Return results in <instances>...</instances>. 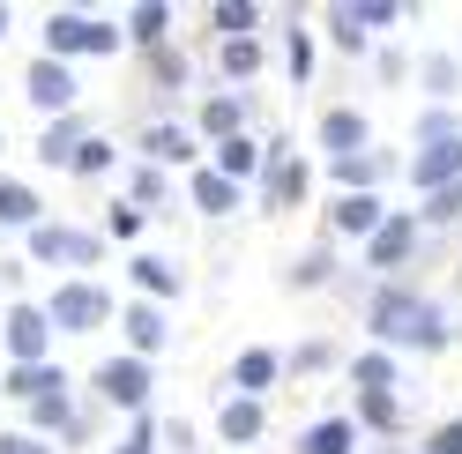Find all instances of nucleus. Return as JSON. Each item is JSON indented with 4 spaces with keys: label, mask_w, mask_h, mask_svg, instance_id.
I'll list each match as a JSON object with an SVG mask.
<instances>
[{
    "label": "nucleus",
    "mask_w": 462,
    "mask_h": 454,
    "mask_svg": "<svg viewBox=\"0 0 462 454\" xmlns=\"http://www.w3.org/2000/svg\"><path fill=\"white\" fill-rule=\"evenodd\" d=\"M358 313H365L373 350H395V358H440V350H455L448 305L432 298V291H418L411 276H402V283H365Z\"/></svg>",
    "instance_id": "1"
},
{
    "label": "nucleus",
    "mask_w": 462,
    "mask_h": 454,
    "mask_svg": "<svg viewBox=\"0 0 462 454\" xmlns=\"http://www.w3.org/2000/svg\"><path fill=\"white\" fill-rule=\"evenodd\" d=\"M38 52L45 60H120L127 52V31H120V15H97V8H45L38 23Z\"/></svg>",
    "instance_id": "2"
},
{
    "label": "nucleus",
    "mask_w": 462,
    "mask_h": 454,
    "mask_svg": "<svg viewBox=\"0 0 462 454\" xmlns=\"http://www.w3.org/2000/svg\"><path fill=\"white\" fill-rule=\"evenodd\" d=\"M313 179H321V164L299 157L291 134H262V179H254V202L269 216H299L313 202Z\"/></svg>",
    "instance_id": "3"
},
{
    "label": "nucleus",
    "mask_w": 462,
    "mask_h": 454,
    "mask_svg": "<svg viewBox=\"0 0 462 454\" xmlns=\"http://www.w3.org/2000/svg\"><path fill=\"white\" fill-rule=\"evenodd\" d=\"M23 261L31 268H45L52 283L60 276H90L97 261H105V232L97 223H68V216H45L31 239H23Z\"/></svg>",
    "instance_id": "4"
},
{
    "label": "nucleus",
    "mask_w": 462,
    "mask_h": 454,
    "mask_svg": "<svg viewBox=\"0 0 462 454\" xmlns=\"http://www.w3.org/2000/svg\"><path fill=\"white\" fill-rule=\"evenodd\" d=\"M90 403L105 417H150L157 410V365L134 358V350H112L90 365Z\"/></svg>",
    "instance_id": "5"
},
{
    "label": "nucleus",
    "mask_w": 462,
    "mask_h": 454,
    "mask_svg": "<svg viewBox=\"0 0 462 454\" xmlns=\"http://www.w3.org/2000/svg\"><path fill=\"white\" fill-rule=\"evenodd\" d=\"M38 305H45L52 335H97L105 321H120V298H112V283H97V276H60Z\"/></svg>",
    "instance_id": "6"
},
{
    "label": "nucleus",
    "mask_w": 462,
    "mask_h": 454,
    "mask_svg": "<svg viewBox=\"0 0 462 454\" xmlns=\"http://www.w3.org/2000/svg\"><path fill=\"white\" fill-rule=\"evenodd\" d=\"M418 253H425L418 209H388V223L358 246V268H365V283H402V276L418 268Z\"/></svg>",
    "instance_id": "7"
},
{
    "label": "nucleus",
    "mask_w": 462,
    "mask_h": 454,
    "mask_svg": "<svg viewBox=\"0 0 462 454\" xmlns=\"http://www.w3.org/2000/svg\"><path fill=\"white\" fill-rule=\"evenodd\" d=\"M201 157L209 150H201V134L180 120V112H157V120L134 134V164H157V172H171V179H187Z\"/></svg>",
    "instance_id": "8"
},
{
    "label": "nucleus",
    "mask_w": 462,
    "mask_h": 454,
    "mask_svg": "<svg viewBox=\"0 0 462 454\" xmlns=\"http://www.w3.org/2000/svg\"><path fill=\"white\" fill-rule=\"evenodd\" d=\"M0 358L8 365H52V321L38 298H15L0 313Z\"/></svg>",
    "instance_id": "9"
},
{
    "label": "nucleus",
    "mask_w": 462,
    "mask_h": 454,
    "mask_svg": "<svg viewBox=\"0 0 462 454\" xmlns=\"http://www.w3.org/2000/svg\"><path fill=\"white\" fill-rule=\"evenodd\" d=\"M388 194H328V209H321V239H336V246H365L373 232L388 223Z\"/></svg>",
    "instance_id": "10"
},
{
    "label": "nucleus",
    "mask_w": 462,
    "mask_h": 454,
    "mask_svg": "<svg viewBox=\"0 0 462 454\" xmlns=\"http://www.w3.org/2000/svg\"><path fill=\"white\" fill-rule=\"evenodd\" d=\"M23 97H31V112L38 120H68V112H82V82H75V68L68 60H38L23 68Z\"/></svg>",
    "instance_id": "11"
},
{
    "label": "nucleus",
    "mask_w": 462,
    "mask_h": 454,
    "mask_svg": "<svg viewBox=\"0 0 462 454\" xmlns=\"http://www.w3.org/2000/svg\"><path fill=\"white\" fill-rule=\"evenodd\" d=\"M187 127L201 134V150H217V141H231V134H254V97L246 90H209L194 104Z\"/></svg>",
    "instance_id": "12"
},
{
    "label": "nucleus",
    "mask_w": 462,
    "mask_h": 454,
    "mask_svg": "<svg viewBox=\"0 0 462 454\" xmlns=\"http://www.w3.org/2000/svg\"><path fill=\"white\" fill-rule=\"evenodd\" d=\"M127 283H134V298H150V305H180L187 298V268L171 261V253H157V246H142V253H127Z\"/></svg>",
    "instance_id": "13"
},
{
    "label": "nucleus",
    "mask_w": 462,
    "mask_h": 454,
    "mask_svg": "<svg viewBox=\"0 0 462 454\" xmlns=\"http://www.w3.org/2000/svg\"><path fill=\"white\" fill-rule=\"evenodd\" d=\"M321 172H328V186H336V194H381V186L402 172V157L373 141V150H358V157H328Z\"/></svg>",
    "instance_id": "14"
},
{
    "label": "nucleus",
    "mask_w": 462,
    "mask_h": 454,
    "mask_svg": "<svg viewBox=\"0 0 462 454\" xmlns=\"http://www.w3.org/2000/svg\"><path fill=\"white\" fill-rule=\"evenodd\" d=\"M336 283H351L336 239H313V246H299L291 261H283V291H336Z\"/></svg>",
    "instance_id": "15"
},
{
    "label": "nucleus",
    "mask_w": 462,
    "mask_h": 454,
    "mask_svg": "<svg viewBox=\"0 0 462 454\" xmlns=\"http://www.w3.org/2000/svg\"><path fill=\"white\" fill-rule=\"evenodd\" d=\"M313 150H321V164L328 157H358V150H373V120L358 104H321V120H313Z\"/></svg>",
    "instance_id": "16"
},
{
    "label": "nucleus",
    "mask_w": 462,
    "mask_h": 454,
    "mask_svg": "<svg viewBox=\"0 0 462 454\" xmlns=\"http://www.w3.org/2000/svg\"><path fill=\"white\" fill-rule=\"evenodd\" d=\"M269 387H283V350L246 343L239 358L224 365V395H246V403H269Z\"/></svg>",
    "instance_id": "17"
},
{
    "label": "nucleus",
    "mask_w": 462,
    "mask_h": 454,
    "mask_svg": "<svg viewBox=\"0 0 462 454\" xmlns=\"http://www.w3.org/2000/svg\"><path fill=\"white\" fill-rule=\"evenodd\" d=\"M120 350H134V358H164L171 350V313L164 305H150V298H127L120 305Z\"/></svg>",
    "instance_id": "18"
},
{
    "label": "nucleus",
    "mask_w": 462,
    "mask_h": 454,
    "mask_svg": "<svg viewBox=\"0 0 462 454\" xmlns=\"http://www.w3.org/2000/svg\"><path fill=\"white\" fill-rule=\"evenodd\" d=\"M351 424L365 432V447H395L411 432V403L402 395H351Z\"/></svg>",
    "instance_id": "19"
},
{
    "label": "nucleus",
    "mask_w": 462,
    "mask_h": 454,
    "mask_svg": "<svg viewBox=\"0 0 462 454\" xmlns=\"http://www.w3.org/2000/svg\"><path fill=\"white\" fill-rule=\"evenodd\" d=\"M402 179H411L418 202H425V194H440V186H462V141H432V150H411V157H402Z\"/></svg>",
    "instance_id": "20"
},
{
    "label": "nucleus",
    "mask_w": 462,
    "mask_h": 454,
    "mask_svg": "<svg viewBox=\"0 0 462 454\" xmlns=\"http://www.w3.org/2000/svg\"><path fill=\"white\" fill-rule=\"evenodd\" d=\"M180 194H187V209H194V216H209V223H224V216H239V209H246V186H231L224 172H209V164H194V172L180 179Z\"/></svg>",
    "instance_id": "21"
},
{
    "label": "nucleus",
    "mask_w": 462,
    "mask_h": 454,
    "mask_svg": "<svg viewBox=\"0 0 462 454\" xmlns=\"http://www.w3.org/2000/svg\"><path fill=\"white\" fill-rule=\"evenodd\" d=\"M68 387H75V373H68L60 358H52V365H8V373H0V395H8L15 410L45 403V395H68Z\"/></svg>",
    "instance_id": "22"
},
{
    "label": "nucleus",
    "mask_w": 462,
    "mask_h": 454,
    "mask_svg": "<svg viewBox=\"0 0 462 454\" xmlns=\"http://www.w3.org/2000/svg\"><path fill=\"white\" fill-rule=\"evenodd\" d=\"M343 380H351V395H402V387H411V380H402V358L395 350H351V358H343Z\"/></svg>",
    "instance_id": "23"
},
{
    "label": "nucleus",
    "mask_w": 462,
    "mask_h": 454,
    "mask_svg": "<svg viewBox=\"0 0 462 454\" xmlns=\"http://www.w3.org/2000/svg\"><path fill=\"white\" fill-rule=\"evenodd\" d=\"M217 440H224V447H239V454H254V447L269 440V403L224 395V403H217Z\"/></svg>",
    "instance_id": "24"
},
{
    "label": "nucleus",
    "mask_w": 462,
    "mask_h": 454,
    "mask_svg": "<svg viewBox=\"0 0 462 454\" xmlns=\"http://www.w3.org/2000/svg\"><path fill=\"white\" fill-rule=\"evenodd\" d=\"M90 134H97V127L82 120V112H68V120H45V127H38V141H31L38 172H68V164H75V150H82Z\"/></svg>",
    "instance_id": "25"
},
{
    "label": "nucleus",
    "mask_w": 462,
    "mask_h": 454,
    "mask_svg": "<svg viewBox=\"0 0 462 454\" xmlns=\"http://www.w3.org/2000/svg\"><path fill=\"white\" fill-rule=\"evenodd\" d=\"M52 216V202L31 186V179H15V172H0V232H15V239H31L38 223Z\"/></svg>",
    "instance_id": "26"
},
{
    "label": "nucleus",
    "mask_w": 462,
    "mask_h": 454,
    "mask_svg": "<svg viewBox=\"0 0 462 454\" xmlns=\"http://www.w3.org/2000/svg\"><path fill=\"white\" fill-rule=\"evenodd\" d=\"M411 82H418L425 104H455L462 97V60H455L448 45H425L418 60H411Z\"/></svg>",
    "instance_id": "27"
},
{
    "label": "nucleus",
    "mask_w": 462,
    "mask_h": 454,
    "mask_svg": "<svg viewBox=\"0 0 462 454\" xmlns=\"http://www.w3.org/2000/svg\"><path fill=\"white\" fill-rule=\"evenodd\" d=\"M313 60H321V38H313V23L283 15V31H276V68H283V82H291V90H306V82H313Z\"/></svg>",
    "instance_id": "28"
},
{
    "label": "nucleus",
    "mask_w": 462,
    "mask_h": 454,
    "mask_svg": "<svg viewBox=\"0 0 462 454\" xmlns=\"http://www.w3.org/2000/svg\"><path fill=\"white\" fill-rule=\"evenodd\" d=\"M127 202L157 223V216H171V209H180L187 194H180V179H171V172H157V164H127Z\"/></svg>",
    "instance_id": "29"
},
{
    "label": "nucleus",
    "mask_w": 462,
    "mask_h": 454,
    "mask_svg": "<svg viewBox=\"0 0 462 454\" xmlns=\"http://www.w3.org/2000/svg\"><path fill=\"white\" fill-rule=\"evenodd\" d=\"M201 23H209V38L224 45V38H262L276 15L262 8V0H209V8H201Z\"/></svg>",
    "instance_id": "30"
},
{
    "label": "nucleus",
    "mask_w": 462,
    "mask_h": 454,
    "mask_svg": "<svg viewBox=\"0 0 462 454\" xmlns=\"http://www.w3.org/2000/svg\"><path fill=\"white\" fill-rule=\"evenodd\" d=\"M365 447V432L351 424V410H328V417H313L306 432L291 440V454H358Z\"/></svg>",
    "instance_id": "31"
},
{
    "label": "nucleus",
    "mask_w": 462,
    "mask_h": 454,
    "mask_svg": "<svg viewBox=\"0 0 462 454\" xmlns=\"http://www.w3.org/2000/svg\"><path fill=\"white\" fill-rule=\"evenodd\" d=\"M201 164H209V172H224L231 186L254 194V179H262V134H231V141H217Z\"/></svg>",
    "instance_id": "32"
},
{
    "label": "nucleus",
    "mask_w": 462,
    "mask_h": 454,
    "mask_svg": "<svg viewBox=\"0 0 462 454\" xmlns=\"http://www.w3.org/2000/svg\"><path fill=\"white\" fill-rule=\"evenodd\" d=\"M171 23H180V15H171L164 0H134V8L120 15V31H127L134 52H157V45H171Z\"/></svg>",
    "instance_id": "33"
},
{
    "label": "nucleus",
    "mask_w": 462,
    "mask_h": 454,
    "mask_svg": "<svg viewBox=\"0 0 462 454\" xmlns=\"http://www.w3.org/2000/svg\"><path fill=\"white\" fill-rule=\"evenodd\" d=\"M217 68H224V90H246V82H262L269 45H262V38H224V45H217Z\"/></svg>",
    "instance_id": "34"
},
{
    "label": "nucleus",
    "mask_w": 462,
    "mask_h": 454,
    "mask_svg": "<svg viewBox=\"0 0 462 454\" xmlns=\"http://www.w3.org/2000/svg\"><path fill=\"white\" fill-rule=\"evenodd\" d=\"M142 60H150V90L157 97H180L187 82H194V52L171 38V45H157V52H142Z\"/></svg>",
    "instance_id": "35"
},
{
    "label": "nucleus",
    "mask_w": 462,
    "mask_h": 454,
    "mask_svg": "<svg viewBox=\"0 0 462 454\" xmlns=\"http://www.w3.org/2000/svg\"><path fill=\"white\" fill-rule=\"evenodd\" d=\"M321 373H343V350L328 335H306V343L283 350V380H321Z\"/></svg>",
    "instance_id": "36"
},
{
    "label": "nucleus",
    "mask_w": 462,
    "mask_h": 454,
    "mask_svg": "<svg viewBox=\"0 0 462 454\" xmlns=\"http://www.w3.org/2000/svg\"><path fill=\"white\" fill-rule=\"evenodd\" d=\"M321 38L343 52V60H373V38L351 23V8H343V0H328V8H321Z\"/></svg>",
    "instance_id": "37"
},
{
    "label": "nucleus",
    "mask_w": 462,
    "mask_h": 454,
    "mask_svg": "<svg viewBox=\"0 0 462 454\" xmlns=\"http://www.w3.org/2000/svg\"><path fill=\"white\" fill-rule=\"evenodd\" d=\"M112 172H120V141H112V134H90V141L75 150V164H68V179H82V186H97V179H112Z\"/></svg>",
    "instance_id": "38"
},
{
    "label": "nucleus",
    "mask_w": 462,
    "mask_h": 454,
    "mask_svg": "<svg viewBox=\"0 0 462 454\" xmlns=\"http://www.w3.org/2000/svg\"><path fill=\"white\" fill-rule=\"evenodd\" d=\"M432 141H462V104H418L411 150H432Z\"/></svg>",
    "instance_id": "39"
},
{
    "label": "nucleus",
    "mask_w": 462,
    "mask_h": 454,
    "mask_svg": "<svg viewBox=\"0 0 462 454\" xmlns=\"http://www.w3.org/2000/svg\"><path fill=\"white\" fill-rule=\"evenodd\" d=\"M343 8H351V23H358L373 45H381L395 23H411V8H402V0H343Z\"/></svg>",
    "instance_id": "40"
},
{
    "label": "nucleus",
    "mask_w": 462,
    "mask_h": 454,
    "mask_svg": "<svg viewBox=\"0 0 462 454\" xmlns=\"http://www.w3.org/2000/svg\"><path fill=\"white\" fill-rule=\"evenodd\" d=\"M418 223H425V239L432 232H462V186H440V194H425V202H411Z\"/></svg>",
    "instance_id": "41"
},
{
    "label": "nucleus",
    "mask_w": 462,
    "mask_h": 454,
    "mask_svg": "<svg viewBox=\"0 0 462 454\" xmlns=\"http://www.w3.org/2000/svg\"><path fill=\"white\" fill-rule=\"evenodd\" d=\"M97 232H105V246H134L142 232H150V216H142L127 194H120V202H105V223H97Z\"/></svg>",
    "instance_id": "42"
},
{
    "label": "nucleus",
    "mask_w": 462,
    "mask_h": 454,
    "mask_svg": "<svg viewBox=\"0 0 462 454\" xmlns=\"http://www.w3.org/2000/svg\"><path fill=\"white\" fill-rule=\"evenodd\" d=\"M112 454H164V417H127L120 424V440H112Z\"/></svg>",
    "instance_id": "43"
},
{
    "label": "nucleus",
    "mask_w": 462,
    "mask_h": 454,
    "mask_svg": "<svg viewBox=\"0 0 462 454\" xmlns=\"http://www.w3.org/2000/svg\"><path fill=\"white\" fill-rule=\"evenodd\" d=\"M373 75H381V90H402V82H411V52L402 45H373Z\"/></svg>",
    "instance_id": "44"
},
{
    "label": "nucleus",
    "mask_w": 462,
    "mask_h": 454,
    "mask_svg": "<svg viewBox=\"0 0 462 454\" xmlns=\"http://www.w3.org/2000/svg\"><path fill=\"white\" fill-rule=\"evenodd\" d=\"M418 454H462V417H448V424H432V432L418 440Z\"/></svg>",
    "instance_id": "45"
},
{
    "label": "nucleus",
    "mask_w": 462,
    "mask_h": 454,
    "mask_svg": "<svg viewBox=\"0 0 462 454\" xmlns=\"http://www.w3.org/2000/svg\"><path fill=\"white\" fill-rule=\"evenodd\" d=\"M194 440H201V432H194L187 417H164V454H194Z\"/></svg>",
    "instance_id": "46"
},
{
    "label": "nucleus",
    "mask_w": 462,
    "mask_h": 454,
    "mask_svg": "<svg viewBox=\"0 0 462 454\" xmlns=\"http://www.w3.org/2000/svg\"><path fill=\"white\" fill-rule=\"evenodd\" d=\"M0 454H60V447H45V440L23 432V424H8V432H0Z\"/></svg>",
    "instance_id": "47"
},
{
    "label": "nucleus",
    "mask_w": 462,
    "mask_h": 454,
    "mask_svg": "<svg viewBox=\"0 0 462 454\" xmlns=\"http://www.w3.org/2000/svg\"><path fill=\"white\" fill-rule=\"evenodd\" d=\"M23 283H31V261H23V253H15V261H0V291H8V305L23 298Z\"/></svg>",
    "instance_id": "48"
},
{
    "label": "nucleus",
    "mask_w": 462,
    "mask_h": 454,
    "mask_svg": "<svg viewBox=\"0 0 462 454\" xmlns=\"http://www.w3.org/2000/svg\"><path fill=\"white\" fill-rule=\"evenodd\" d=\"M8 23H15V8H8V0H0V38H8Z\"/></svg>",
    "instance_id": "49"
},
{
    "label": "nucleus",
    "mask_w": 462,
    "mask_h": 454,
    "mask_svg": "<svg viewBox=\"0 0 462 454\" xmlns=\"http://www.w3.org/2000/svg\"><path fill=\"white\" fill-rule=\"evenodd\" d=\"M358 454H402V447H358Z\"/></svg>",
    "instance_id": "50"
},
{
    "label": "nucleus",
    "mask_w": 462,
    "mask_h": 454,
    "mask_svg": "<svg viewBox=\"0 0 462 454\" xmlns=\"http://www.w3.org/2000/svg\"><path fill=\"white\" fill-rule=\"evenodd\" d=\"M0 150H8V127H0Z\"/></svg>",
    "instance_id": "51"
},
{
    "label": "nucleus",
    "mask_w": 462,
    "mask_h": 454,
    "mask_svg": "<svg viewBox=\"0 0 462 454\" xmlns=\"http://www.w3.org/2000/svg\"><path fill=\"white\" fill-rule=\"evenodd\" d=\"M0 373H8V358H0Z\"/></svg>",
    "instance_id": "52"
},
{
    "label": "nucleus",
    "mask_w": 462,
    "mask_h": 454,
    "mask_svg": "<svg viewBox=\"0 0 462 454\" xmlns=\"http://www.w3.org/2000/svg\"><path fill=\"white\" fill-rule=\"evenodd\" d=\"M455 261H462V253H455Z\"/></svg>",
    "instance_id": "53"
}]
</instances>
